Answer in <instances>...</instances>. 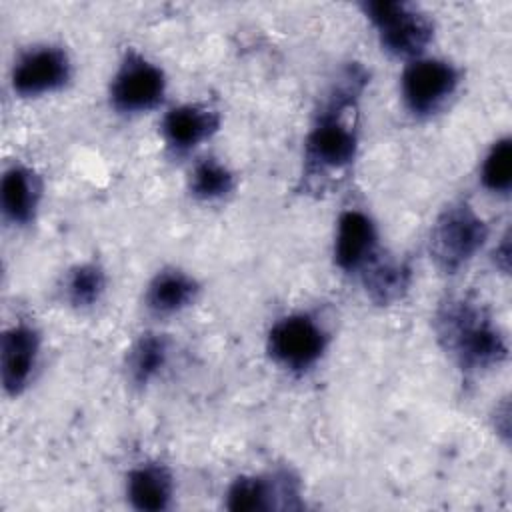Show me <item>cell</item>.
Wrapping results in <instances>:
<instances>
[{"label":"cell","instance_id":"cell-12","mask_svg":"<svg viewBox=\"0 0 512 512\" xmlns=\"http://www.w3.org/2000/svg\"><path fill=\"white\" fill-rule=\"evenodd\" d=\"M40 196V184L32 170L12 166L4 172L0 184V204L4 216L14 224H28L34 218Z\"/></svg>","mask_w":512,"mask_h":512},{"label":"cell","instance_id":"cell-18","mask_svg":"<svg viewBox=\"0 0 512 512\" xmlns=\"http://www.w3.org/2000/svg\"><path fill=\"white\" fill-rule=\"evenodd\" d=\"M106 278L100 266L96 264H78L76 268L70 270L64 290H66V300L74 308H90L96 304L104 292Z\"/></svg>","mask_w":512,"mask_h":512},{"label":"cell","instance_id":"cell-4","mask_svg":"<svg viewBox=\"0 0 512 512\" xmlns=\"http://www.w3.org/2000/svg\"><path fill=\"white\" fill-rule=\"evenodd\" d=\"M364 12L378 30L384 50L394 56H418L432 40L434 26L426 14L406 2H366Z\"/></svg>","mask_w":512,"mask_h":512},{"label":"cell","instance_id":"cell-1","mask_svg":"<svg viewBox=\"0 0 512 512\" xmlns=\"http://www.w3.org/2000/svg\"><path fill=\"white\" fill-rule=\"evenodd\" d=\"M434 328L438 342L466 374H478L506 360L504 336L488 310L474 298L456 296L440 304Z\"/></svg>","mask_w":512,"mask_h":512},{"label":"cell","instance_id":"cell-8","mask_svg":"<svg viewBox=\"0 0 512 512\" xmlns=\"http://www.w3.org/2000/svg\"><path fill=\"white\" fill-rule=\"evenodd\" d=\"M68 54L58 46H38L20 56L12 70V88L20 96H40L70 80Z\"/></svg>","mask_w":512,"mask_h":512},{"label":"cell","instance_id":"cell-11","mask_svg":"<svg viewBox=\"0 0 512 512\" xmlns=\"http://www.w3.org/2000/svg\"><path fill=\"white\" fill-rule=\"evenodd\" d=\"M216 128L218 114L196 104L176 106L168 110L162 120V134L166 142L178 152L198 146L202 140L212 136Z\"/></svg>","mask_w":512,"mask_h":512},{"label":"cell","instance_id":"cell-20","mask_svg":"<svg viewBox=\"0 0 512 512\" xmlns=\"http://www.w3.org/2000/svg\"><path fill=\"white\" fill-rule=\"evenodd\" d=\"M482 184L498 194H506L512 184V144L510 138L498 140L484 158Z\"/></svg>","mask_w":512,"mask_h":512},{"label":"cell","instance_id":"cell-7","mask_svg":"<svg viewBox=\"0 0 512 512\" xmlns=\"http://www.w3.org/2000/svg\"><path fill=\"white\" fill-rule=\"evenodd\" d=\"M400 84L406 108L416 116H428L454 94L458 86V72L444 60H414L404 70Z\"/></svg>","mask_w":512,"mask_h":512},{"label":"cell","instance_id":"cell-15","mask_svg":"<svg viewBox=\"0 0 512 512\" xmlns=\"http://www.w3.org/2000/svg\"><path fill=\"white\" fill-rule=\"evenodd\" d=\"M198 284L182 270L158 272L146 290V306L156 314H174L196 298Z\"/></svg>","mask_w":512,"mask_h":512},{"label":"cell","instance_id":"cell-9","mask_svg":"<svg viewBox=\"0 0 512 512\" xmlns=\"http://www.w3.org/2000/svg\"><path fill=\"white\" fill-rule=\"evenodd\" d=\"M40 350V336L34 328L26 324H18L8 328L2 334L0 344V372H2V386L6 394L18 396L36 366Z\"/></svg>","mask_w":512,"mask_h":512},{"label":"cell","instance_id":"cell-5","mask_svg":"<svg viewBox=\"0 0 512 512\" xmlns=\"http://www.w3.org/2000/svg\"><path fill=\"white\" fill-rule=\"evenodd\" d=\"M326 348V332L306 314L278 320L268 332L270 356L290 370H306L320 360Z\"/></svg>","mask_w":512,"mask_h":512},{"label":"cell","instance_id":"cell-16","mask_svg":"<svg viewBox=\"0 0 512 512\" xmlns=\"http://www.w3.org/2000/svg\"><path fill=\"white\" fill-rule=\"evenodd\" d=\"M292 494L290 478H282L280 486L266 482L260 476H240L228 488L226 506L234 512H258L272 506V496Z\"/></svg>","mask_w":512,"mask_h":512},{"label":"cell","instance_id":"cell-14","mask_svg":"<svg viewBox=\"0 0 512 512\" xmlns=\"http://www.w3.org/2000/svg\"><path fill=\"white\" fill-rule=\"evenodd\" d=\"M126 494L134 508L144 512H160L170 504L172 478L162 466H140L128 474Z\"/></svg>","mask_w":512,"mask_h":512},{"label":"cell","instance_id":"cell-3","mask_svg":"<svg viewBox=\"0 0 512 512\" xmlns=\"http://www.w3.org/2000/svg\"><path fill=\"white\" fill-rule=\"evenodd\" d=\"M488 226L466 204L456 202L444 208L430 232V258L444 274L458 272L482 248Z\"/></svg>","mask_w":512,"mask_h":512},{"label":"cell","instance_id":"cell-17","mask_svg":"<svg viewBox=\"0 0 512 512\" xmlns=\"http://www.w3.org/2000/svg\"><path fill=\"white\" fill-rule=\"evenodd\" d=\"M168 362V342L160 334H142L128 352V376L136 386L154 380Z\"/></svg>","mask_w":512,"mask_h":512},{"label":"cell","instance_id":"cell-10","mask_svg":"<svg viewBox=\"0 0 512 512\" xmlns=\"http://www.w3.org/2000/svg\"><path fill=\"white\" fill-rule=\"evenodd\" d=\"M376 256V228L360 210H348L338 220L334 260L346 272L362 270Z\"/></svg>","mask_w":512,"mask_h":512},{"label":"cell","instance_id":"cell-6","mask_svg":"<svg viewBox=\"0 0 512 512\" xmlns=\"http://www.w3.org/2000/svg\"><path fill=\"white\" fill-rule=\"evenodd\" d=\"M164 90V72L144 56L128 52L112 80L110 100L120 112H144L160 104Z\"/></svg>","mask_w":512,"mask_h":512},{"label":"cell","instance_id":"cell-13","mask_svg":"<svg viewBox=\"0 0 512 512\" xmlns=\"http://www.w3.org/2000/svg\"><path fill=\"white\" fill-rule=\"evenodd\" d=\"M362 280L370 300L386 306L406 294L412 280V270L406 262L374 256L362 268Z\"/></svg>","mask_w":512,"mask_h":512},{"label":"cell","instance_id":"cell-19","mask_svg":"<svg viewBox=\"0 0 512 512\" xmlns=\"http://www.w3.org/2000/svg\"><path fill=\"white\" fill-rule=\"evenodd\" d=\"M234 188L232 172L216 162L214 158H206L198 162L190 174V192L200 200H216L230 194Z\"/></svg>","mask_w":512,"mask_h":512},{"label":"cell","instance_id":"cell-2","mask_svg":"<svg viewBox=\"0 0 512 512\" xmlns=\"http://www.w3.org/2000/svg\"><path fill=\"white\" fill-rule=\"evenodd\" d=\"M366 84V74L352 66L344 72L342 82L334 88L330 102L318 114L314 128L306 138V170L312 174L340 172L356 158V128L344 118V110L354 106L356 96Z\"/></svg>","mask_w":512,"mask_h":512}]
</instances>
